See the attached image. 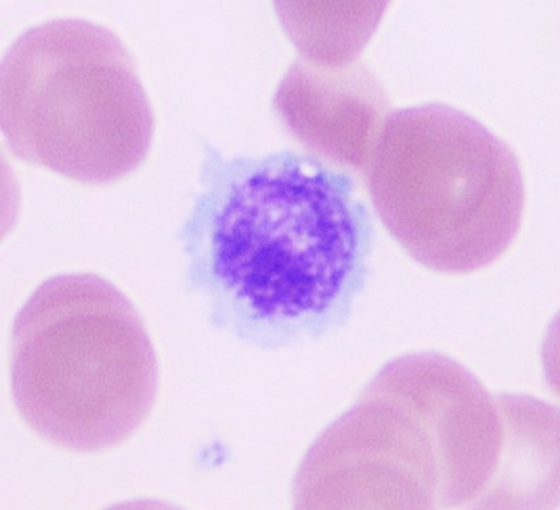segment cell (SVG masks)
<instances>
[{"label":"cell","instance_id":"1","mask_svg":"<svg viewBox=\"0 0 560 510\" xmlns=\"http://www.w3.org/2000/svg\"><path fill=\"white\" fill-rule=\"evenodd\" d=\"M503 397L447 357H401L314 443L300 509H453L487 498L502 468Z\"/></svg>","mask_w":560,"mask_h":510},{"label":"cell","instance_id":"2","mask_svg":"<svg viewBox=\"0 0 560 510\" xmlns=\"http://www.w3.org/2000/svg\"><path fill=\"white\" fill-rule=\"evenodd\" d=\"M197 235L210 287L248 322L287 335L325 328L351 302L371 221L347 174L279 154L229 172Z\"/></svg>","mask_w":560,"mask_h":510},{"label":"cell","instance_id":"3","mask_svg":"<svg viewBox=\"0 0 560 510\" xmlns=\"http://www.w3.org/2000/svg\"><path fill=\"white\" fill-rule=\"evenodd\" d=\"M11 372L25 422L74 452L121 445L148 419L158 391L141 316L95 275L39 285L13 323Z\"/></svg>","mask_w":560,"mask_h":510},{"label":"cell","instance_id":"4","mask_svg":"<svg viewBox=\"0 0 560 510\" xmlns=\"http://www.w3.org/2000/svg\"><path fill=\"white\" fill-rule=\"evenodd\" d=\"M366 176L388 233L413 260L441 274L489 267L522 227L525 185L515 152L451 105L388 115Z\"/></svg>","mask_w":560,"mask_h":510},{"label":"cell","instance_id":"5","mask_svg":"<svg viewBox=\"0 0 560 510\" xmlns=\"http://www.w3.org/2000/svg\"><path fill=\"white\" fill-rule=\"evenodd\" d=\"M0 125L12 154L83 184H110L147 159L154 115L114 32L78 19L23 33L2 59Z\"/></svg>","mask_w":560,"mask_h":510},{"label":"cell","instance_id":"6","mask_svg":"<svg viewBox=\"0 0 560 510\" xmlns=\"http://www.w3.org/2000/svg\"><path fill=\"white\" fill-rule=\"evenodd\" d=\"M275 109L303 148L355 172H366L388 117L384 89L355 61L327 66L300 58L276 92Z\"/></svg>","mask_w":560,"mask_h":510},{"label":"cell","instance_id":"7","mask_svg":"<svg viewBox=\"0 0 560 510\" xmlns=\"http://www.w3.org/2000/svg\"><path fill=\"white\" fill-rule=\"evenodd\" d=\"M372 3H278L280 19L305 61L340 66L354 62L361 49L342 36L366 44L377 28L381 13L364 11Z\"/></svg>","mask_w":560,"mask_h":510}]
</instances>
